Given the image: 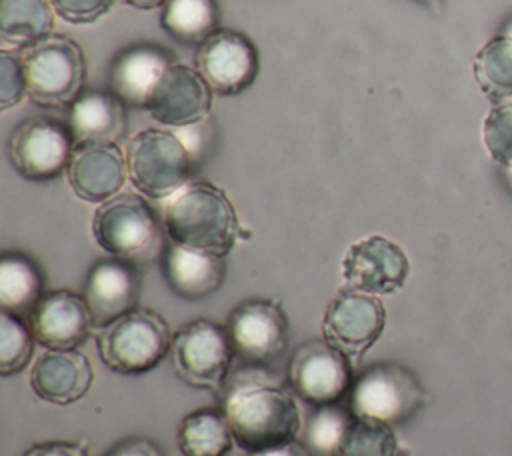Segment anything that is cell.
Masks as SVG:
<instances>
[{
	"label": "cell",
	"mask_w": 512,
	"mask_h": 456,
	"mask_svg": "<svg viewBox=\"0 0 512 456\" xmlns=\"http://www.w3.org/2000/svg\"><path fill=\"white\" fill-rule=\"evenodd\" d=\"M164 232V222H160L156 210L132 192L102 202L92 218V234L100 248L138 270L162 258Z\"/></svg>",
	"instance_id": "3957f363"
},
{
	"label": "cell",
	"mask_w": 512,
	"mask_h": 456,
	"mask_svg": "<svg viewBox=\"0 0 512 456\" xmlns=\"http://www.w3.org/2000/svg\"><path fill=\"white\" fill-rule=\"evenodd\" d=\"M74 142H118L128 124L126 102L112 90H82L68 110Z\"/></svg>",
	"instance_id": "7402d4cb"
},
{
	"label": "cell",
	"mask_w": 512,
	"mask_h": 456,
	"mask_svg": "<svg viewBox=\"0 0 512 456\" xmlns=\"http://www.w3.org/2000/svg\"><path fill=\"white\" fill-rule=\"evenodd\" d=\"M172 338L166 320L154 310H132L102 328L98 348L104 364L126 376L144 374L170 352Z\"/></svg>",
	"instance_id": "8992f818"
},
{
	"label": "cell",
	"mask_w": 512,
	"mask_h": 456,
	"mask_svg": "<svg viewBox=\"0 0 512 456\" xmlns=\"http://www.w3.org/2000/svg\"><path fill=\"white\" fill-rule=\"evenodd\" d=\"M104 456H164V452L150 438H126Z\"/></svg>",
	"instance_id": "836d02e7"
},
{
	"label": "cell",
	"mask_w": 512,
	"mask_h": 456,
	"mask_svg": "<svg viewBox=\"0 0 512 456\" xmlns=\"http://www.w3.org/2000/svg\"><path fill=\"white\" fill-rule=\"evenodd\" d=\"M54 8L50 0H0V38L26 48L52 34Z\"/></svg>",
	"instance_id": "cb8c5ba5"
},
{
	"label": "cell",
	"mask_w": 512,
	"mask_h": 456,
	"mask_svg": "<svg viewBox=\"0 0 512 456\" xmlns=\"http://www.w3.org/2000/svg\"><path fill=\"white\" fill-rule=\"evenodd\" d=\"M28 94L26 74L20 54L10 50L0 52V108L8 110Z\"/></svg>",
	"instance_id": "1f68e13d"
},
{
	"label": "cell",
	"mask_w": 512,
	"mask_h": 456,
	"mask_svg": "<svg viewBox=\"0 0 512 456\" xmlns=\"http://www.w3.org/2000/svg\"><path fill=\"white\" fill-rule=\"evenodd\" d=\"M236 372L222 392V414L236 444L262 452L288 444L300 430V412L294 396L256 366Z\"/></svg>",
	"instance_id": "6da1fadb"
},
{
	"label": "cell",
	"mask_w": 512,
	"mask_h": 456,
	"mask_svg": "<svg viewBox=\"0 0 512 456\" xmlns=\"http://www.w3.org/2000/svg\"><path fill=\"white\" fill-rule=\"evenodd\" d=\"M482 136L490 156L498 164L512 168V104H500L488 112Z\"/></svg>",
	"instance_id": "4dcf8cb0"
},
{
	"label": "cell",
	"mask_w": 512,
	"mask_h": 456,
	"mask_svg": "<svg viewBox=\"0 0 512 456\" xmlns=\"http://www.w3.org/2000/svg\"><path fill=\"white\" fill-rule=\"evenodd\" d=\"M22 456H88V452L76 442H44L28 448Z\"/></svg>",
	"instance_id": "e575fe53"
},
{
	"label": "cell",
	"mask_w": 512,
	"mask_h": 456,
	"mask_svg": "<svg viewBox=\"0 0 512 456\" xmlns=\"http://www.w3.org/2000/svg\"><path fill=\"white\" fill-rule=\"evenodd\" d=\"M232 440L224 414L212 408L190 412L178 430V448L184 456H226Z\"/></svg>",
	"instance_id": "d4e9b609"
},
{
	"label": "cell",
	"mask_w": 512,
	"mask_h": 456,
	"mask_svg": "<svg viewBox=\"0 0 512 456\" xmlns=\"http://www.w3.org/2000/svg\"><path fill=\"white\" fill-rule=\"evenodd\" d=\"M66 176L78 198L102 204L124 186L126 156L116 142H76Z\"/></svg>",
	"instance_id": "2e32d148"
},
{
	"label": "cell",
	"mask_w": 512,
	"mask_h": 456,
	"mask_svg": "<svg viewBox=\"0 0 512 456\" xmlns=\"http://www.w3.org/2000/svg\"><path fill=\"white\" fill-rule=\"evenodd\" d=\"M384 326L386 308L380 298L368 292L342 290L326 308L322 334L350 362H358L376 344Z\"/></svg>",
	"instance_id": "8fae6325"
},
{
	"label": "cell",
	"mask_w": 512,
	"mask_h": 456,
	"mask_svg": "<svg viewBox=\"0 0 512 456\" xmlns=\"http://www.w3.org/2000/svg\"><path fill=\"white\" fill-rule=\"evenodd\" d=\"M408 272L410 262L404 250L378 234L354 242L342 260L346 288L368 294H392L400 290Z\"/></svg>",
	"instance_id": "5bb4252c"
},
{
	"label": "cell",
	"mask_w": 512,
	"mask_h": 456,
	"mask_svg": "<svg viewBox=\"0 0 512 456\" xmlns=\"http://www.w3.org/2000/svg\"><path fill=\"white\" fill-rule=\"evenodd\" d=\"M288 380L292 390L314 406L340 402L354 382L348 356L326 340H308L294 350Z\"/></svg>",
	"instance_id": "7c38bea8"
},
{
	"label": "cell",
	"mask_w": 512,
	"mask_h": 456,
	"mask_svg": "<svg viewBox=\"0 0 512 456\" xmlns=\"http://www.w3.org/2000/svg\"><path fill=\"white\" fill-rule=\"evenodd\" d=\"M234 348L228 330L210 320L184 324L172 338L170 358L176 374L194 388L220 392L226 386Z\"/></svg>",
	"instance_id": "52a82bcc"
},
{
	"label": "cell",
	"mask_w": 512,
	"mask_h": 456,
	"mask_svg": "<svg viewBox=\"0 0 512 456\" xmlns=\"http://www.w3.org/2000/svg\"><path fill=\"white\" fill-rule=\"evenodd\" d=\"M74 144L68 124L34 116L10 132L8 158L20 176L44 182L58 178L68 168Z\"/></svg>",
	"instance_id": "9c48e42d"
},
{
	"label": "cell",
	"mask_w": 512,
	"mask_h": 456,
	"mask_svg": "<svg viewBox=\"0 0 512 456\" xmlns=\"http://www.w3.org/2000/svg\"><path fill=\"white\" fill-rule=\"evenodd\" d=\"M128 178L148 198H170L188 184L194 154L170 130L148 128L128 142Z\"/></svg>",
	"instance_id": "5b68a950"
},
{
	"label": "cell",
	"mask_w": 512,
	"mask_h": 456,
	"mask_svg": "<svg viewBox=\"0 0 512 456\" xmlns=\"http://www.w3.org/2000/svg\"><path fill=\"white\" fill-rule=\"evenodd\" d=\"M228 336L234 356L244 366L264 368L272 364L290 338V324L274 300H244L228 316Z\"/></svg>",
	"instance_id": "30bf717a"
},
{
	"label": "cell",
	"mask_w": 512,
	"mask_h": 456,
	"mask_svg": "<svg viewBox=\"0 0 512 456\" xmlns=\"http://www.w3.org/2000/svg\"><path fill=\"white\" fill-rule=\"evenodd\" d=\"M424 390L418 378L398 362H376L364 368L352 382L350 410L396 424L408 420L422 404Z\"/></svg>",
	"instance_id": "ba28073f"
},
{
	"label": "cell",
	"mask_w": 512,
	"mask_h": 456,
	"mask_svg": "<svg viewBox=\"0 0 512 456\" xmlns=\"http://www.w3.org/2000/svg\"><path fill=\"white\" fill-rule=\"evenodd\" d=\"M258 50L254 42L230 28H218L196 52V70L210 88L224 96L246 90L258 76Z\"/></svg>",
	"instance_id": "4fadbf2b"
},
{
	"label": "cell",
	"mask_w": 512,
	"mask_h": 456,
	"mask_svg": "<svg viewBox=\"0 0 512 456\" xmlns=\"http://www.w3.org/2000/svg\"><path fill=\"white\" fill-rule=\"evenodd\" d=\"M44 276L38 264L22 252H4L0 258V306L16 316H30L42 298Z\"/></svg>",
	"instance_id": "603a6c76"
},
{
	"label": "cell",
	"mask_w": 512,
	"mask_h": 456,
	"mask_svg": "<svg viewBox=\"0 0 512 456\" xmlns=\"http://www.w3.org/2000/svg\"><path fill=\"white\" fill-rule=\"evenodd\" d=\"M124 2L138 8V10H152V8H158V6L166 4V0H124Z\"/></svg>",
	"instance_id": "8d00e7d4"
},
{
	"label": "cell",
	"mask_w": 512,
	"mask_h": 456,
	"mask_svg": "<svg viewBox=\"0 0 512 456\" xmlns=\"http://www.w3.org/2000/svg\"><path fill=\"white\" fill-rule=\"evenodd\" d=\"M398 442L390 424L354 416L332 456H396Z\"/></svg>",
	"instance_id": "83f0119b"
},
{
	"label": "cell",
	"mask_w": 512,
	"mask_h": 456,
	"mask_svg": "<svg viewBox=\"0 0 512 456\" xmlns=\"http://www.w3.org/2000/svg\"><path fill=\"white\" fill-rule=\"evenodd\" d=\"M474 76L490 98L512 96V36H496L480 48Z\"/></svg>",
	"instance_id": "4316f807"
},
{
	"label": "cell",
	"mask_w": 512,
	"mask_h": 456,
	"mask_svg": "<svg viewBox=\"0 0 512 456\" xmlns=\"http://www.w3.org/2000/svg\"><path fill=\"white\" fill-rule=\"evenodd\" d=\"M116 0H50L54 12L70 24H90L102 18Z\"/></svg>",
	"instance_id": "d6a6232c"
},
{
	"label": "cell",
	"mask_w": 512,
	"mask_h": 456,
	"mask_svg": "<svg viewBox=\"0 0 512 456\" xmlns=\"http://www.w3.org/2000/svg\"><path fill=\"white\" fill-rule=\"evenodd\" d=\"M248 456H314V454L306 448V444L292 440V442L276 446V448H268L262 452H250Z\"/></svg>",
	"instance_id": "d590c367"
},
{
	"label": "cell",
	"mask_w": 512,
	"mask_h": 456,
	"mask_svg": "<svg viewBox=\"0 0 512 456\" xmlns=\"http://www.w3.org/2000/svg\"><path fill=\"white\" fill-rule=\"evenodd\" d=\"M28 326L38 344L70 350L88 338L94 324L84 296L70 290H52L36 302L28 316Z\"/></svg>",
	"instance_id": "ac0fdd59"
},
{
	"label": "cell",
	"mask_w": 512,
	"mask_h": 456,
	"mask_svg": "<svg viewBox=\"0 0 512 456\" xmlns=\"http://www.w3.org/2000/svg\"><path fill=\"white\" fill-rule=\"evenodd\" d=\"M220 10L216 0H166L160 26L182 44H202L218 30Z\"/></svg>",
	"instance_id": "484cf974"
},
{
	"label": "cell",
	"mask_w": 512,
	"mask_h": 456,
	"mask_svg": "<svg viewBox=\"0 0 512 456\" xmlns=\"http://www.w3.org/2000/svg\"><path fill=\"white\" fill-rule=\"evenodd\" d=\"M28 96L44 108L72 104L82 92L86 62L82 48L68 36L48 34L20 52Z\"/></svg>",
	"instance_id": "277c9868"
},
{
	"label": "cell",
	"mask_w": 512,
	"mask_h": 456,
	"mask_svg": "<svg viewBox=\"0 0 512 456\" xmlns=\"http://www.w3.org/2000/svg\"><path fill=\"white\" fill-rule=\"evenodd\" d=\"M140 270L118 258L98 260L84 284V300L88 304L92 324L106 328L128 312L136 310L140 300Z\"/></svg>",
	"instance_id": "e0dca14e"
},
{
	"label": "cell",
	"mask_w": 512,
	"mask_h": 456,
	"mask_svg": "<svg viewBox=\"0 0 512 456\" xmlns=\"http://www.w3.org/2000/svg\"><path fill=\"white\" fill-rule=\"evenodd\" d=\"M352 418L354 412L350 408L338 404L318 406L304 426L306 448L314 456H332Z\"/></svg>",
	"instance_id": "f1b7e54d"
},
{
	"label": "cell",
	"mask_w": 512,
	"mask_h": 456,
	"mask_svg": "<svg viewBox=\"0 0 512 456\" xmlns=\"http://www.w3.org/2000/svg\"><path fill=\"white\" fill-rule=\"evenodd\" d=\"M174 64L156 44H132L120 50L110 64V90L130 106H146L148 96Z\"/></svg>",
	"instance_id": "44dd1931"
},
{
	"label": "cell",
	"mask_w": 512,
	"mask_h": 456,
	"mask_svg": "<svg viewBox=\"0 0 512 456\" xmlns=\"http://www.w3.org/2000/svg\"><path fill=\"white\" fill-rule=\"evenodd\" d=\"M94 380L88 358L76 348H48L32 366L30 386L38 398L66 406L86 396Z\"/></svg>",
	"instance_id": "d6986e66"
},
{
	"label": "cell",
	"mask_w": 512,
	"mask_h": 456,
	"mask_svg": "<svg viewBox=\"0 0 512 456\" xmlns=\"http://www.w3.org/2000/svg\"><path fill=\"white\" fill-rule=\"evenodd\" d=\"M160 264L170 290L192 302L212 296L226 278L224 256L186 248L176 242L164 248Z\"/></svg>",
	"instance_id": "ffe728a7"
},
{
	"label": "cell",
	"mask_w": 512,
	"mask_h": 456,
	"mask_svg": "<svg viewBox=\"0 0 512 456\" xmlns=\"http://www.w3.org/2000/svg\"><path fill=\"white\" fill-rule=\"evenodd\" d=\"M30 326L16 314L0 312V374L10 376L20 372L34 350Z\"/></svg>",
	"instance_id": "f546056e"
},
{
	"label": "cell",
	"mask_w": 512,
	"mask_h": 456,
	"mask_svg": "<svg viewBox=\"0 0 512 456\" xmlns=\"http://www.w3.org/2000/svg\"><path fill=\"white\" fill-rule=\"evenodd\" d=\"M212 92L196 68L170 64L144 108L164 126H192L208 114Z\"/></svg>",
	"instance_id": "9a60e30c"
},
{
	"label": "cell",
	"mask_w": 512,
	"mask_h": 456,
	"mask_svg": "<svg viewBox=\"0 0 512 456\" xmlns=\"http://www.w3.org/2000/svg\"><path fill=\"white\" fill-rule=\"evenodd\" d=\"M162 222L172 242L226 256L238 240L236 210L222 188L212 182H188L174 192L162 210Z\"/></svg>",
	"instance_id": "7a4b0ae2"
}]
</instances>
